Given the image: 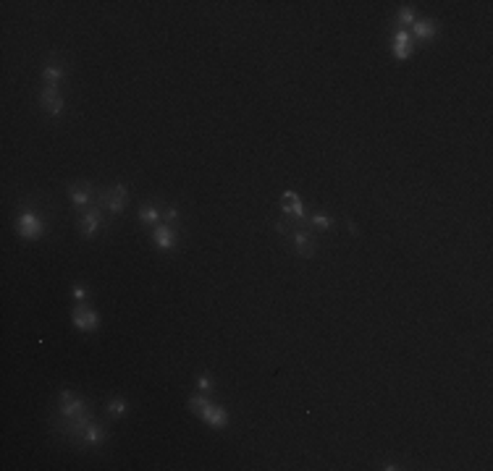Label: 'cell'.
Masks as SVG:
<instances>
[{"label": "cell", "instance_id": "1", "mask_svg": "<svg viewBox=\"0 0 493 471\" xmlns=\"http://www.w3.org/2000/svg\"><path fill=\"white\" fill-rule=\"evenodd\" d=\"M50 430L58 432L61 440L77 445L81 437L84 427L94 421V411L92 406L87 404V398L79 395L74 390H63L58 395V404H55V411L50 414Z\"/></svg>", "mask_w": 493, "mask_h": 471}, {"label": "cell", "instance_id": "2", "mask_svg": "<svg viewBox=\"0 0 493 471\" xmlns=\"http://www.w3.org/2000/svg\"><path fill=\"white\" fill-rule=\"evenodd\" d=\"M273 228H276V233L286 236V238L292 241L294 254H296V257H302V260H312V257L318 254V236L312 233L310 228L289 220V218H281V220H276L273 222Z\"/></svg>", "mask_w": 493, "mask_h": 471}, {"label": "cell", "instance_id": "3", "mask_svg": "<svg viewBox=\"0 0 493 471\" xmlns=\"http://www.w3.org/2000/svg\"><path fill=\"white\" fill-rule=\"evenodd\" d=\"M45 215L40 212V207H34L32 202H24L19 205L16 209V231L21 238L27 241H34V238H42L45 236Z\"/></svg>", "mask_w": 493, "mask_h": 471}, {"label": "cell", "instance_id": "4", "mask_svg": "<svg viewBox=\"0 0 493 471\" xmlns=\"http://www.w3.org/2000/svg\"><path fill=\"white\" fill-rule=\"evenodd\" d=\"M94 205L108 212L110 218L121 215L126 205H129V189L123 183H116V186H100L97 189V196H94Z\"/></svg>", "mask_w": 493, "mask_h": 471}, {"label": "cell", "instance_id": "5", "mask_svg": "<svg viewBox=\"0 0 493 471\" xmlns=\"http://www.w3.org/2000/svg\"><path fill=\"white\" fill-rule=\"evenodd\" d=\"M108 218H110V215H105V212L97 207V205L87 207L84 212H79V231H81V236H84V238H92L97 231L108 228Z\"/></svg>", "mask_w": 493, "mask_h": 471}, {"label": "cell", "instance_id": "6", "mask_svg": "<svg viewBox=\"0 0 493 471\" xmlns=\"http://www.w3.org/2000/svg\"><path fill=\"white\" fill-rule=\"evenodd\" d=\"M68 76V65L63 58H48L45 65H42V87H55V90H61V84L66 81Z\"/></svg>", "mask_w": 493, "mask_h": 471}, {"label": "cell", "instance_id": "7", "mask_svg": "<svg viewBox=\"0 0 493 471\" xmlns=\"http://www.w3.org/2000/svg\"><path fill=\"white\" fill-rule=\"evenodd\" d=\"M68 199H71V205L84 212L87 207H92L94 205V196H97V186L90 181H81V183H68Z\"/></svg>", "mask_w": 493, "mask_h": 471}, {"label": "cell", "instance_id": "8", "mask_svg": "<svg viewBox=\"0 0 493 471\" xmlns=\"http://www.w3.org/2000/svg\"><path fill=\"white\" fill-rule=\"evenodd\" d=\"M105 443H108V430L103 424H97V421H90V424L84 427V432H81L77 448H79V450H100Z\"/></svg>", "mask_w": 493, "mask_h": 471}, {"label": "cell", "instance_id": "9", "mask_svg": "<svg viewBox=\"0 0 493 471\" xmlns=\"http://www.w3.org/2000/svg\"><path fill=\"white\" fill-rule=\"evenodd\" d=\"M71 320H74V327H77V330H81V333H94V330L100 327V314L94 312L92 306H87V301L74 306Z\"/></svg>", "mask_w": 493, "mask_h": 471}, {"label": "cell", "instance_id": "10", "mask_svg": "<svg viewBox=\"0 0 493 471\" xmlns=\"http://www.w3.org/2000/svg\"><path fill=\"white\" fill-rule=\"evenodd\" d=\"M37 100H40L42 110L48 113V116L53 118H61L63 116V94H61V90H55V87H40V92H37Z\"/></svg>", "mask_w": 493, "mask_h": 471}, {"label": "cell", "instance_id": "11", "mask_svg": "<svg viewBox=\"0 0 493 471\" xmlns=\"http://www.w3.org/2000/svg\"><path fill=\"white\" fill-rule=\"evenodd\" d=\"M281 212H283V218H289V220L310 228V222H307V212H305V207H302V202H299L296 191H283V207H281Z\"/></svg>", "mask_w": 493, "mask_h": 471}, {"label": "cell", "instance_id": "12", "mask_svg": "<svg viewBox=\"0 0 493 471\" xmlns=\"http://www.w3.org/2000/svg\"><path fill=\"white\" fill-rule=\"evenodd\" d=\"M152 244L160 249V251H174L179 247V231L165 225V222H158L155 231H152Z\"/></svg>", "mask_w": 493, "mask_h": 471}, {"label": "cell", "instance_id": "13", "mask_svg": "<svg viewBox=\"0 0 493 471\" xmlns=\"http://www.w3.org/2000/svg\"><path fill=\"white\" fill-rule=\"evenodd\" d=\"M412 52H414V42L412 37H410V32H407V29H396L394 37H391V55H394L396 61H407Z\"/></svg>", "mask_w": 493, "mask_h": 471}, {"label": "cell", "instance_id": "14", "mask_svg": "<svg viewBox=\"0 0 493 471\" xmlns=\"http://www.w3.org/2000/svg\"><path fill=\"white\" fill-rule=\"evenodd\" d=\"M407 32H410L414 45H420V42H427V39H433L439 34V21H433V19H414V24Z\"/></svg>", "mask_w": 493, "mask_h": 471}, {"label": "cell", "instance_id": "15", "mask_svg": "<svg viewBox=\"0 0 493 471\" xmlns=\"http://www.w3.org/2000/svg\"><path fill=\"white\" fill-rule=\"evenodd\" d=\"M200 419L208 424V427H213V430H226L228 427V411L215 404L208 406V408L200 414Z\"/></svg>", "mask_w": 493, "mask_h": 471}, {"label": "cell", "instance_id": "16", "mask_svg": "<svg viewBox=\"0 0 493 471\" xmlns=\"http://www.w3.org/2000/svg\"><path fill=\"white\" fill-rule=\"evenodd\" d=\"M307 222H310V228H315L318 233H328V231H334V215L331 212H325V209H315V212H310V218H307Z\"/></svg>", "mask_w": 493, "mask_h": 471}, {"label": "cell", "instance_id": "17", "mask_svg": "<svg viewBox=\"0 0 493 471\" xmlns=\"http://www.w3.org/2000/svg\"><path fill=\"white\" fill-rule=\"evenodd\" d=\"M139 222L142 225H158V222H163V207H158L155 202L145 205V207L139 209Z\"/></svg>", "mask_w": 493, "mask_h": 471}, {"label": "cell", "instance_id": "18", "mask_svg": "<svg viewBox=\"0 0 493 471\" xmlns=\"http://www.w3.org/2000/svg\"><path fill=\"white\" fill-rule=\"evenodd\" d=\"M126 398L123 395H113V398H108V404H105V411H108V417L110 419H121L123 414H126Z\"/></svg>", "mask_w": 493, "mask_h": 471}, {"label": "cell", "instance_id": "19", "mask_svg": "<svg viewBox=\"0 0 493 471\" xmlns=\"http://www.w3.org/2000/svg\"><path fill=\"white\" fill-rule=\"evenodd\" d=\"M414 19H417L414 8L404 6V8H401V11L396 13V19H394V26H396V29H410V26L414 24Z\"/></svg>", "mask_w": 493, "mask_h": 471}, {"label": "cell", "instance_id": "20", "mask_svg": "<svg viewBox=\"0 0 493 471\" xmlns=\"http://www.w3.org/2000/svg\"><path fill=\"white\" fill-rule=\"evenodd\" d=\"M163 222L179 231V225H181V212H179V207H176V205H168V207H163Z\"/></svg>", "mask_w": 493, "mask_h": 471}, {"label": "cell", "instance_id": "21", "mask_svg": "<svg viewBox=\"0 0 493 471\" xmlns=\"http://www.w3.org/2000/svg\"><path fill=\"white\" fill-rule=\"evenodd\" d=\"M213 404V401H210V395H192V398H189L187 401V406H189V411H194V414H197V417H200L202 411H205V408H208V406Z\"/></svg>", "mask_w": 493, "mask_h": 471}, {"label": "cell", "instance_id": "22", "mask_svg": "<svg viewBox=\"0 0 493 471\" xmlns=\"http://www.w3.org/2000/svg\"><path fill=\"white\" fill-rule=\"evenodd\" d=\"M197 390L202 392V395H210V392L215 390V382L210 375H197Z\"/></svg>", "mask_w": 493, "mask_h": 471}, {"label": "cell", "instance_id": "23", "mask_svg": "<svg viewBox=\"0 0 493 471\" xmlns=\"http://www.w3.org/2000/svg\"><path fill=\"white\" fill-rule=\"evenodd\" d=\"M74 301H77V304H84V301H87V288L74 286Z\"/></svg>", "mask_w": 493, "mask_h": 471}, {"label": "cell", "instance_id": "24", "mask_svg": "<svg viewBox=\"0 0 493 471\" xmlns=\"http://www.w3.org/2000/svg\"><path fill=\"white\" fill-rule=\"evenodd\" d=\"M383 469H388V471H391V469H394V471H399L401 466H399V463H386V466H383Z\"/></svg>", "mask_w": 493, "mask_h": 471}]
</instances>
